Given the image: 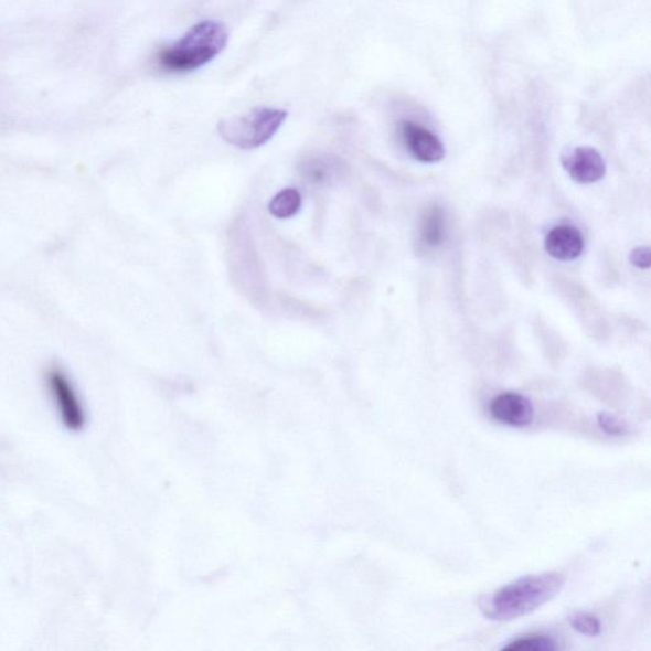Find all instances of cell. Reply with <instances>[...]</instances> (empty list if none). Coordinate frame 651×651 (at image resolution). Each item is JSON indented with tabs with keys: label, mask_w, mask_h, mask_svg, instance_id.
<instances>
[{
	"label": "cell",
	"mask_w": 651,
	"mask_h": 651,
	"mask_svg": "<svg viewBox=\"0 0 651 651\" xmlns=\"http://www.w3.org/2000/svg\"><path fill=\"white\" fill-rule=\"evenodd\" d=\"M556 640L546 636L524 637L511 642L503 650L515 651H554L557 650Z\"/></svg>",
	"instance_id": "cell-12"
},
{
	"label": "cell",
	"mask_w": 651,
	"mask_h": 651,
	"mask_svg": "<svg viewBox=\"0 0 651 651\" xmlns=\"http://www.w3.org/2000/svg\"><path fill=\"white\" fill-rule=\"evenodd\" d=\"M598 427L608 436L622 437L629 433L628 424L621 417L609 413H599L597 415Z\"/></svg>",
	"instance_id": "cell-14"
},
{
	"label": "cell",
	"mask_w": 651,
	"mask_h": 651,
	"mask_svg": "<svg viewBox=\"0 0 651 651\" xmlns=\"http://www.w3.org/2000/svg\"><path fill=\"white\" fill-rule=\"evenodd\" d=\"M563 166L578 183H595L604 179L607 170L604 157L595 148L579 147L564 156Z\"/></svg>",
	"instance_id": "cell-7"
},
{
	"label": "cell",
	"mask_w": 651,
	"mask_h": 651,
	"mask_svg": "<svg viewBox=\"0 0 651 651\" xmlns=\"http://www.w3.org/2000/svg\"><path fill=\"white\" fill-rule=\"evenodd\" d=\"M421 239L429 247H438L446 237L445 213L440 207L434 206L425 214L421 227Z\"/></svg>",
	"instance_id": "cell-10"
},
{
	"label": "cell",
	"mask_w": 651,
	"mask_h": 651,
	"mask_svg": "<svg viewBox=\"0 0 651 651\" xmlns=\"http://www.w3.org/2000/svg\"><path fill=\"white\" fill-rule=\"evenodd\" d=\"M228 32L224 24L204 21L195 24L177 44L158 55V63L172 73H186L202 68L222 53L227 45Z\"/></svg>",
	"instance_id": "cell-2"
},
{
	"label": "cell",
	"mask_w": 651,
	"mask_h": 651,
	"mask_svg": "<svg viewBox=\"0 0 651 651\" xmlns=\"http://www.w3.org/2000/svg\"><path fill=\"white\" fill-rule=\"evenodd\" d=\"M302 207V195L296 189H284L275 195L269 204V212L275 218L288 220Z\"/></svg>",
	"instance_id": "cell-11"
},
{
	"label": "cell",
	"mask_w": 651,
	"mask_h": 651,
	"mask_svg": "<svg viewBox=\"0 0 651 651\" xmlns=\"http://www.w3.org/2000/svg\"><path fill=\"white\" fill-rule=\"evenodd\" d=\"M47 385L55 399L57 412L66 429L81 431L86 425V413L77 392L65 373L53 369L47 373Z\"/></svg>",
	"instance_id": "cell-4"
},
{
	"label": "cell",
	"mask_w": 651,
	"mask_h": 651,
	"mask_svg": "<svg viewBox=\"0 0 651 651\" xmlns=\"http://www.w3.org/2000/svg\"><path fill=\"white\" fill-rule=\"evenodd\" d=\"M570 623L575 630L583 633L586 637H598L602 632V623L597 616L591 613H575Z\"/></svg>",
	"instance_id": "cell-13"
},
{
	"label": "cell",
	"mask_w": 651,
	"mask_h": 651,
	"mask_svg": "<svg viewBox=\"0 0 651 651\" xmlns=\"http://www.w3.org/2000/svg\"><path fill=\"white\" fill-rule=\"evenodd\" d=\"M287 111L258 107L245 115L223 120L218 125L221 137L241 149H255L269 141L287 119Z\"/></svg>",
	"instance_id": "cell-3"
},
{
	"label": "cell",
	"mask_w": 651,
	"mask_h": 651,
	"mask_svg": "<svg viewBox=\"0 0 651 651\" xmlns=\"http://www.w3.org/2000/svg\"><path fill=\"white\" fill-rule=\"evenodd\" d=\"M565 586L561 573L527 575L498 589L482 600L481 609L492 621H512L527 616L554 599Z\"/></svg>",
	"instance_id": "cell-1"
},
{
	"label": "cell",
	"mask_w": 651,
	"mask_h": 651,
	"mask_svg": "<svg viewBox=\"0 0 651 651\" xmlns=\"http://www.w3.org/2000/svg\"><path fill=\"white\" fill-rule=\"evenodd\" d=\"M401 134L405 145L417 161L424 163H438L444 160L446 150L444 143L427 128L413 121H404L401 125Z\"/></svg>",
	"instance_id": "cell-5"
},
{
	"label": "cell",
	"mask_w": 651,
	"mask_h": 651,
	"mask_svg": "<svg viewBox=\"0 0 651 651\" xmlns=\"http://www.w3.org/2000/svg\"><path fill=\"white\" fill-rule=\"evenodd\" d=\"M630 260L639 269H649L651 266V253L649 247H638L633 249Z\"/></svg>",
	"instance_id": "cell-15"
},
{
	"label": "cell",
	"mask_w": 651,
	"mask_h": 651,
	"mask_svg": "<svg viewBox=\"0 0 651 651\" xmlns=\"http://www.w3.org/2000/svg\"><path fill=\"white\" fill-rule=\"evenodd\" d=\"M545 245L551 256L569 262L581 255L584 239L580 231L573 225H558L548 233Z\"/></svg>",
	"instance_id": "cell-9"
},
{
	"label": "cell",
	"mask_w": 651,
	"mask_h": 651,
	"mask_svg": "<svg viewBox=\"0 0 651 651\" xmlns=\"http://www.w3.org/2000/svg\"><path fill=\"white\" fill-rule=\"evenodd\" d=\"M490 414L495 420L514 428L529 427L534 420L532 401L514 392L499 395L490 404Z\"/></svg>",
	"instance_id": "cell-6"
},
{
	"label": "cell",
	"mask_w": 651,
	"mask_h": 651,
	"mask_svg": "<svg viewBox=\"0 0 651 651\" xmlns=\"http://www.w3.org/2000/svg\"><path fill=\"white\" fill-rule=\"evenodd\" d=\"M300 177L314 188H328L341 179L344 166L337 157L311 156L299 163Z\"/></svg>",
	"instance_id": "cell-8"
}]
</instances>
